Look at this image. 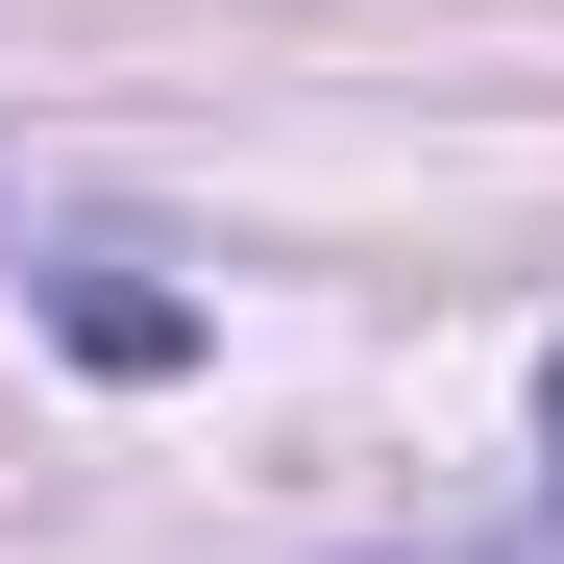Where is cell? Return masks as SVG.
<instances>
[{
    "instance_id": "1",
    "label": "cell",
    "mask_w": 564,
    "mask_h": 564,
    "mask_svg": "<svg viewBox=\"0 0 564 564\" xmlns=\"http://www.w3.org/2000/svg\"><path fill=\"white\" fill-rule=\"evenodd\" d=\"M393 564H564V516H516V540H393Z\"/></svg>"
}]
</instances>
